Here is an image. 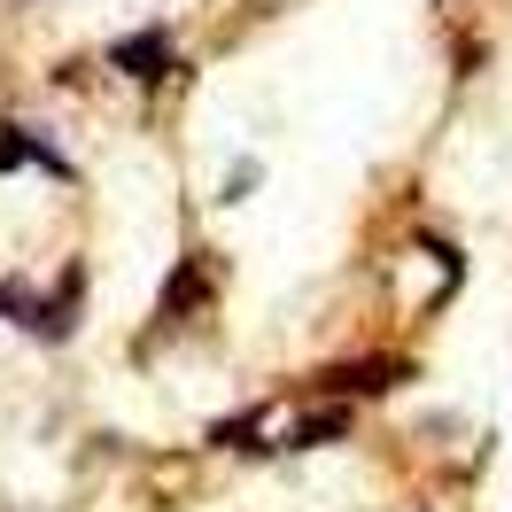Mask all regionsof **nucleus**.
I'll return each instance as SVG.
<instances>
[{
    "instance_id": "1",
    "label": "nucleus",
    "mask_w": 512,
    "mask_h": 512,
    "mask_svg": "<svg viewBox=\"0 0 512 512\" xmlns=\"http://www.w3.org/2000/svg\"><path fill=\"white\" fill-rule=\"evenodd\" d=\"M156 39H163V32H148V39H140V47H125V63H140V70H156V63H163V47H156Z\"/></svg>"
}]
</instances>
